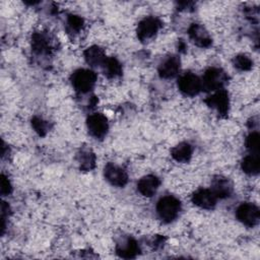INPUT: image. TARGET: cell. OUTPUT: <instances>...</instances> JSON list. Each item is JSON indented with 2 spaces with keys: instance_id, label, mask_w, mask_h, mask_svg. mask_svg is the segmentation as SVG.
Segmentation results:
<instances>
[{
  "instance_id": "1",
  "label": "cell",
  "mask_w": 260,
  "mask_h": 260,
  "mask_svg": "<svg viewBox=\"0 0 260 260\" xmlns=\"http://www.w3.org/2000/svg\"><path fill=\"white\" fill-rule=\"evenodd\" d=\"M180 209V201L176 197L171 195H167L160 198L156 205V211L158 216L167 222L174 220L178 216Z\"/></svg>"
},
{
  "instance_id": "2",
  "label": "cell",
  "mask_w": 260,
  "mask_h": 260,
  "mask_svg": "<svg viewBox=\"0 0 260 260\" xmlns=\"http://www.w3.org/2000/svg\"><path fill=\"white\" fill-rule=\"evenodd\" d=\"M71 80L76 90L80 92H86L93 87L96 80V75L91 70L79 69L72 74Z\"/></svg>"
},
{
  "instance_id": "3",
  "label": "cell",
  "mask_w": 260,
  "mask_h": 260,
  "mask_svg": "<svg viewBox=\"0 0 260 260\" xmlns=\"http://www.w3.org/2000/svg\"><path fill=\"white\" fill-rule=\"evenodd\" d=\"M238 219L247 226H254L259 222L260 212L253 203H243L237 208Z\"/></svg>"
},
{
  "instance_id": "4",
  "label": "cell",
  "mask_w": 260,
  "mask_h": 260,
  "mask_svg": "<svg viewBox=\"0 0 260 260\" xmlns=\"http://www.w3.org/2000/svg\"><path fill=\"white\" fill-rule=\"evenodd\" d=\"M225 81V74L218 68H209L204 73L201 80L202 88L206 90H217L220 89Z\"/></svg>"
},
{
  "instance_id": "5",
  "label": "cell",
  "mask_w": 260,
  "mask_h": 260,
  "mask_svg": "<svg viewBox=\"0 0 260 260\" xmlns=\"http://www.w3.org/2000/svg\"><path fill=\"white\" fill-rule=\"evenodd\" d=\"M178 86L180 90L186 95H195L197 94L201 88V80L193 73H185L179 78Z\"/></svg>"
},
{
  "instance_id": "6",
  "label": "cell",
  "mask_w": 260,
  "mask_h": 260,
  "mask_svg": "<svg viewBox=\"0 0 260 260\" xmlns=\"http://www.w3.org/2000/svg\"><path fill=\"white\" fill-rule=\"evenodd\" d=\"M107 118L102 114H92L87 119V129L95 138H103L108 131Z\"/></svg>"
},
{
  "instance_id": "7",
  "label": "cell",
  "mask_w": 260,
  "mask_h": 260,
  "mask_svg": "<svg viewBox=\"0 0 260 260\" xmlns=\"http://www.w3.org/2000/svg\"><path fill=\"white\" fill-rule=\"evenodd\" d=\"M160 26V22L154 17H147L141 20L137 26V36L141 41H147L154 37Z\"/></svg>"
},
{
  "instance_id": "8",
  "label": "cell",
  "mask_w": 260,
  "mask_h": 260,
  "mask_svg": "<svg viewBox=\"0 0 260 260\" xmlns=\"http://www.w3.org/2000/svg\"><path fill=\"white\" fill-rule=\"evenodd\" d=\"M105 178L109 181L112 185L122 187L128 181V176L126 172L112 164H108L105 168Z\"/></svg>"
},
{
  "instance_id": "9",
  "label": "cell",
  "mask_w": 260,
  "mask_h": 260,
  "mask_svg": "<svg viewBox=\"0 0 260 260\" xmlns=\"http://www.w3.org/2000/svg\"><path fill=\"white\" fill-rule=\"evenodd\" d=\"M216 199L217 197L214 195V193L208 189H200L196 191L192 196L193 203L204 209H210L214 207Z\"/></svg>"
},
{
  "instance_id": "10",
  "label": "cell",
  "mask_w": 260,
  "mask_h": 260,
  "mask_svg": "<svg viewBox=\"0 0 260 260\" xmlns=\"http://www.w3.org/2000/svg\"><path fill=\"white\" fill-rule=\"evenodd\" d=\"M206 103L208 106L215 109L218 113L224 114L229 108V95L225 90L220 88L217 89V91H215L212 95H210L206 100Z\"/></svg>"
},
{
  "instance_id": "11",
  "label": "cell",
  "mask_w": 260,
  "mask_h": 260,
  "mask_svg": "<svg viewBox=\"0 0 260 260\" xmlns=\"http://www.w3.org/2000/svg\"><path fill=\"white\" fill-rule=\"evenodd\" d=\"M159 186V180L152 175L141 178L137 183V189L140 194L146 197L152 196Z\"/></svg>"
},
{
  "instance_id": "12",
  "label": "cell",
  "mask_w": 260,
  "mask_h": 260,
  "mask_svg": "<svg viewBox=\"0 0 260 260\" xmlns=\"http://www.w3.org/2000/svg\"><path fill=\"white\" fill-rule=\"evenodd\" d=\"M180 69V61L177 57L171 56L165 59L158 67V73L162 78H172L177 75Z\"/></svg>"
},
{
  "instance_id": "13",
  "label": "cell",
  "mask_w": 260,
  "mask_h": 260,
  "mask_svg": "<svg viewBox=\"0 0 260 260\" xmlns=\"http://www.w3.org/2000/svg\"><path fill=\"white\" fill-rule=\"evenodd\" d=\"M189 36L191 40L199 47H207L211 43L207 31L199 24H192L189 28Z\"/></svg>"
},
{
  "instance_id": "14",
  "label": "cell",
  "mask_w": 260,
  "mask_h": 260,
  "mask_svg": "<svg viewBox=\"0 0 260 260\" xmlns=\"http://www.w3.org/2000/svg\"><path fill=\"white\" fill-rule=\"evenodd\" d=\"M233 186L231 182L223 177H217L212 182L211 191L217 198H225L231 195Z\"/></svg>"
},
{
  "instance_id": "15",
  "label": "cell",
  "mask_w": 260,
  "mask_h": 260,
  "mask_svg": "<svg viewBox=\"0 0 260 260\" xmlns=\"http://www.w3.org/2000/svg\"><path fill=\"white\" fill-rule=\"evenodd\" d=\"M84 58L86 60V62L90 65V66H103L105 61H106V56L104 51L96 47H90L88 48L85 52H84Z\"/></svg>"
},
{
  "instance_id": "16",
  "label": "cell",
  "mask_w": 260,
  "mask_h": 260,
  "mask_svg": "<svg viewBox=\"0 0 260 260\" xmlns=\"http://www.w3.org/2000/svg\"><path fill=\"white\" fill-rule=\"evenodd\" d=\"M138 245L133 239H127L117 247V253L124 258H132L138 253Z\"/></svg>"
},
{
  "instance_id": "17",
  "label": "cell",
  "mask_w": 260,
  "mask_h": 260,
  "mask_svg": "<svg viewBox=\"0 0 260 260\" xmlns=\"http://www.w3.org/2000/svg\"><path fill=\"white\" fill-rule=\"evenodd\" d=\"M192 155V148L187 142H182L172 149V156L180 162H185L190 159Z\"/></svg>"
},
{
  "instance_id": "18",
  "label": "cell",
  "mask_w": 260,
  "mask_h": 260,
  "mask_svg": "<svg viewBox=\"0 0 260 260\" xmlns=\"http://www.w3.org/2000/svg\"><path fill=\"white\" fill-rule=\"evenodd\" d=\"M242 169L245 173L249 175H257L260 169V161H259V154L247 155L244 157L242 161Z\"/></svg>"
},
{
  "instance_id": "19",
  "label": "cell",
  "mask_w": 260,
  "mask_h": 260,
  "mask_svg": "<svg viewBox=\"0 0 260 260\" xmlns=\"http://www.w3.org/2000/svg\"><path fill=\"white\" fill-rule=\"evenodd\" d=\"M103 67H104L105 73L109 77L119 76L121 74V71H122L120 63L116 59H114V58H107L105 63H104V65H103Z\"/></svg>"
},
{
  "instance_id": "20",
  "label": "cell",
  "mask_w": 260,
  "mask_h": 260,
  "mask_svg": "<svg viewBox=\"0 0 260 260\" xmlns=\"http://www.w3.org/2000/svg\"><path fill=\"white\" fill-rule=\"evenodd\" d=\"M259 134L257 132H252L246 140L247 148L253 154H259Z\"/></svg>"
},
{
  "instance_id": "21",
  "label": "cell",
  "mask_w": 260,
  "mask_h": 260,
  "mask_svg": "<svg viewBox=\"0 0 260 260\" xmlns=\"http://www.w3.org/2000/svg\"><path fill=\"white\" fill-rule=\"evenodd\" d=\"M235 66L241 70H248L252 67V61L245 55H239L235 58Z\"/></svg>"
},
{
  "instance_id": "22",
  "label": "cell",
  "mask_w": 260,
  "mask_h": 260,
  "mask_svg": "<svg viewBox=\"0 0 260 260\" xmlns=\"http://www.w3.org/2000/svg\"><path fill=\"white\" fill-rule=\"evenodd\" d=\"M80 165L81 168L85 169V170H89L93 167L94 165V156L92 155V153L86 151V152H82L80 155Z\"/></svg>"
},
{
  "instance_id": "23",
  "label": "cell",
  "mask_w": 260,
  "mask_h": 260,
  "mask_svg": "<svg viewBox=\"0 0 260 260\" xmlns=\"http://www.w3.org/2000/svg\"><path fill=\"white\" fill-rule=\"evenodd\" d=\"M67 24H68V27L71 31H77L82 26V19L80 17L76 16V15H71L68 18Z\"/></svg>"
},
{
  "instance_id": "24",
  "label": "cell",
  "mask_w": 260,
  "mask_h": 260,
  "mask_svg": "<svg viewBox=\"0 0 260 260\" xmlns=\"http://www.w3.org/2000/svg\"><path fill=\"white\" fill-rule=\"evenodd\" d=\"M32 126L36 129V131L39 132L40 134H44L46 132V123L40 118H35L32 120Z\"/></svg>"
},
{
  "instance_id": "25",
  "label": "cell",
  "mask_w": 260,
  "mask_h": 260,
  "mask_svg": "<svg viewBox=\"0 0 260 260\" xmlns=\"http://www.w3.org/2000/svg\"><path fill=\"white\" fill-rule=\"evenodd\" d=\"M11 192V185L7 178L2 176L1 178V194L2 195H8Z\"/></svg>"
}]
</instances>
